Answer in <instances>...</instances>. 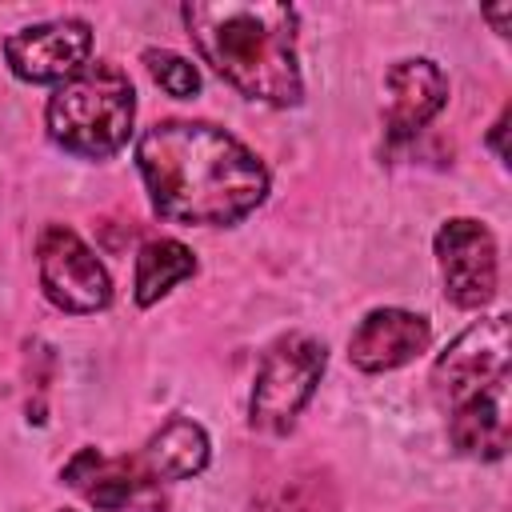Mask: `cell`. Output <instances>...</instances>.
Returning <instances> with one entry per match:
<instances>
[{"label":"cell","mask_w":512,"mask_h":512,"mask_svg":"<svg viewBox=\"0 0 512 512\" xmlns=\"http://www.w3.org/2000/svg\"><path fill=\"white\" fill-rule=\"evenodd\" d=\"M152 208L172 224L224 228L268 196V168L232 132L204 120L152 124L136 144Z\"/></svg>","instance_id":"1"},{"label":"cell","mask_w":512,"mask_h":512,"mask_svg":"<svg viewBox=\"0 0 512 512\" xmlns=\"http://www.w3.org/2000/svg\"><path fill=\"white\" fill-rule=\"evenodd\" d=\"M180 16L200 56L248 100L288 108L304 96L296 68V8L272 0H192Z\"/></svg>","instance_id":"2"},{"label":"cell","mask_w":512,"mask_h":512,"mask_svg":"<svg viewBox=\"0 0 512 512\" xmlns=\"http://www.w3.org/2000/svg\"><path fill=\"white\" fill-rule=\"evenodd\" d=\"M136 116L132 80L116 64H88L48 100V136L88 160H108L128 144Z\"/></svg>","instance_id":"3"},{"label":"cell","mask_w":512,"mask_h":512,"mask_svg":"<svg viewBox=\"0 0 512 512\" xmlns=\"http://www.w3.org/2000/svg\"><path fill=\"white\" fill-rule=\"evenodd\" d=\"M324 344L312 336H284L276 340L256 372V388H252V428L260 432H288L300 416V408L308 404V396L320 384L324 372Z\"/></svg>","instance_id":"4"},{"label":"cell","mask_w":512,"mask_h":512,"mask_svg":"<svg viewBox=\"0 0 512 512\" xmlns=\"http://www.w3.org/2000/svg\"><path fill=\"white\" fill-rule=\"evenodd\" d=\"M508 356H512V324L504 312L472 324L468 332H460L444 356L432 368V384L440 392V400L448 408L508 384Z\"/></svg>","instance_id":"5"},{"label":"cell","mask_w":512,"mask_h":512,"mask_svg":"<svg viewBox=\"0 0 512 512\" xmlns=\"http://www.w3.org/2000/svg\"><path fill=\"white\" fill-rule=\"evenodd\" d=\"M40 256V284L44 296L64 312H100L112 300L108 268L96 260V252L64 224H48L36 244Z\"/></svg>","instance_id":"6"},{"label":"cell","mask_w":512,"mask_h":512,"mask_svg":"<svg viewBox=\"0 0 512 512\" xmlns=\"http://www.w3.org/2000/svg\"><path fill=\"white\" fill-rule=\"evenodd\" d=\"M88 52H92V28L76 16L32 24V28H20L4 40L8 68L32 84L72 80L80 68H88Z\"/></svg>","instance_id":"7"},{"label":"cell","mask_w":512,"mask_h":512,"mask_svg":"<svg viewBox=\"0 0 512 512\" xmlns=\"http://www.w3.org/2000/svg\"><path fill=\"white\" fill-rule=\"evenodd\" d=\"M444 292L460 308H484L496 296V240L480 220L456 216L436 232Z\"/></svg>","instance_id":"8"},{"label":"cell","mask_w":512,"mask_h":512,"mask_svg":"<svg viewBox=\"0 0 512 512\" xmlns=\"http://www.w3.org/2000/svg\"><path fill=\"white\" fill-rule=\"evenodd\" d=\"M428 340H432V328L424 316L404 308H376L356 324L348 340V360L360 372H388L416 360L428 348Z\"/></svg>","instance_id":"9"},{"label":"cell","mask_w":512,"mask_h":512,"mask_svg":"<svg viewBox=\"0 0 512 512\" xmlns=\"http://www.w3.org/2000/svg\"><path fill=\"white\" fill-rule=\"evenodd\" d=\"M388 88V132L404 140L420 132L448 100V80L432 60H400L384 76Z\"/></svg>","instance_id":"10"},{"label":"cell","mask_w":512,"mask_h":512,"mask_svg":"<svg viewBox=\"0 0 512 512\" xmlns=\"http://www.w3.org/2000/svg\"><path fill=\"white\" fill-rule=\"evenodd\" d=\"M452 444L480 460H500L508 448V384L488 388L452 408Z\"/></svg>","instance_id":"11"},{"label":"cell","mask_w":512,"mask_h":512,"mask_svg":"<svg viewBox=\"0 0 512 512\" xmlns=\"http://www.w3.org/2000/svg\"><path fill=\"white\" fill-rule=\"evenodd\" d=\"M64 480L72 488H80L96 508L104 512H116L132 500V492L144 484V468L140 460H108L100 456L96 448H80L68 468H64Z\"/></svg>","instance_id":"12"},{"label":"cell","mask_w":512,"mask_h":512,"mask_svg":"<svg viewBox=\"0 0 512 512\" xmlns=\"http://www.w3.org/2000/svg\"><path fill=\"white\" fill-rule=\"evenodd\" d=\"M208 464V436L200 424L176 416L160 432L148 436L140 452V468L152 480H188Z\"/></svg>","instance_id":"13"},{"label":"cell","mask_w":512,"mask_h":512,"mask_svg":"<svg viewBox=\"0 0 512 512\" xmlns=\"http://www.w3.org/2000/svg\"><path fill=\"white\" fill-rule=\"evenodd\" d=\"M192 272H196V256L180 240H152V244H144L140 256H136V304L140 308L156 304L172 284L188 280Z\"/></svg>","instance_id":"14"},{"label":"cell","mask_w":512,"mask_h":512,"mask_svg":"<svg viewBox=\"0 0 512 512\" xmlns=\"http://www.w3.org/2000/svg\"><path fill=\"white\" fill-rule=\"evenodd\" d=\"M144 64H148V72H152V80L168 92V96H192L196 88H200V72L184 60V56H176V52H168V48H148L144 52Z\"/></svg>","instance_id":"15"},{"label":"cell","mask_w":512,"mask_h":512,"mask_svg":"<svg viewBox=\"0 0 512 512\" xmlns=\"http://www.w3.org/2000/svg\"><path fill=\"white\" fill-rule=\"evenodd\" d=\"M504 128H508V112H500V120L492 124V136H488V144L496 148L500 160H508V152H504Z\"/></svg>","instance_id":"16"},{"label":"cell","mask_w":512,"mask_h":512,"mask_svg":"<svg viewBox=\"0 0 512 512\" xmlns=\"http://www.w3.org/2000/svg\"><path fill=\"white\" fill-rule=\"evenodd\" d=\"M508 12H512L508 4H504V8H488V12H484V16L496 24V32H500V36H504V16H508Z\"/></svg>","instance_id":"17"}]
</instances>
